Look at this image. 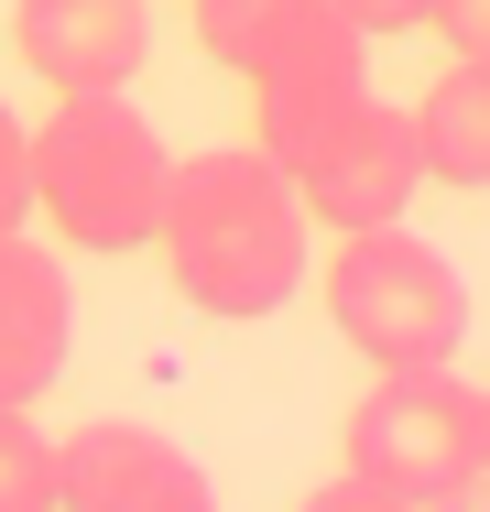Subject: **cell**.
Listing matches in <instances>:
<instances>
[{"instance_id": "obj_1", "label": "cell", "mask_w": 490, "mask_h": 512, "mask_svg": "<svg viewBox=\"0 0 490 512\" xmlns=\"http://www.w3.org/2000/svg\"><path fill=\"white\" fill-rule=\"evenodd\" d=\"M153 251L175 273V295L196 316H273L305 295V207H294L284 164L262 142H218V153H186L164 175V218H153Z\"/></svg>"}, {"instance_id": "obj_2", "label": "cell", "mask_w": 490, "mask_h": 512, "mask_svg": "<svg viewBox=\"0 0 490 512\" xmlns=\"http://www.w3.org/2000/svg\"><path fill=\"white\" fill-rule=\"evenodd\" d=\"M33 131V207L66 251L120 262V251H153V218H164V131L131 109V88H88V99H55Z\"/></svg>"}, {"instance_id": "obj_3", "label": "cell", "mask_w": 490, "mask_h": 512, "mask_svg": "<svg viewBox=\"0 0 490 512\" xmlns=\"http://www.w3.org/2000/svg\"><path fill=\"white\" fill-rule=\"evenodd\" d=\"M251 142L284 164L294 207L316 218V229H382L414 207L425 186V164H414V120L392 99H371V77L360 88H294V99H251Z\"/></svg>"}, {"instance_id": "obj_4", "label": "cell", "mask_w": 490, "mask_h": 512, "mask_svg": "<svg viewBox=\"0 0 490 512\" xmlns=\"http://www.w3.org/2000/svg\"><path fill=\"white\" fill-rule=\"evenodd\" d=\"M316 295H327V327H338L371 371H436V360H458V338H469V284H458V262H447L436 240H414L403 218L338 229Z\"/></svg>"}, {"instance_id": "obj_5", "label": "cell", "mask_w": 490, "mask_h": 512, "mask_svg": "<svg viewBox=\"0 0 490 512\" xmlns=\"http://www.w3.org/2000/svg\"><path fill=\"white\" fill-rule=\"evenodd\" d=\"M338 469L371 480L382 502H447L480 491V382H458V360L436 371H382L349 425H338Z\"/></svg>"}, {"instance_id": "obj_6", "label": "cell", "mask_w": 490, "mask_h": 512, "mask_svg": "<svg viewBox=\"0 0 490 512\" xmlns=\"http://www.w3.org/2000/svg\"><path fill=\"white\" fill-rule=\"evenodd\" d=\"M207 66H229L251 99L294 88H360L371 77V33L338 22V0H186Z\"/></svg>"}, {"instance_id": "obj_7", "label": "cell", "mask_w": 490, "mask_h": 512, "mask_svg": "<svg viewBox=\"0 0 490 512\" xmlns=\"http://www.w3.org/2000/svg\"><path fill=\"white\" fill-rule=\"evenodd\" d=\"M55 512H218V480L164 425L98 414L77 436H55Z\"/></svg>"}, {"instance_id": "obj_8", "label": "cell", "mask_w": 490, "mask_h": 512, "mask_svg": "<svg viewBox=\"0 0 490 512\" xmlns=\"http://www.w3.org/2000/svg\"><path fill=\"white\" fill-rule=\"evenodd\" d=\"M11 55L44 77V99L131 88L153 55V0H11Z\"/></svg>"}, {"instance_id": "obj_9", "label": "cell", "mask_w": 490, "mask_h": 512, "mask_svg": "<svg viewBox=\"0 0 490 512\" xmlns=\"http://www.w3.org/2000/svg\"><path fill=\"white\" fill-rule=\"evenodd\" d=\"M77 349V284L55 251H33L22 229L0 240V404H44V382Z\"/></svg>"}, {"instance_id": "obj_10", "label": "cell", "mask_w": 490, "mask_h": 512, "mask_svg": "<svg viewBox=\"0 0 490 512\" xmlns=\"http://www.w3.org/2000/svg\"><path fill=\"white\" fill-rule=\"evenodd\" d=\"M414 120V164L425 186H490V55H447V77L403 109Z\"/></svg>"}, {"instance_id": "obj_11", "label": "cell", "mask_w": 490, "mask_h": 512, "mask_svg": "<svg viewBox=\"0 0 490 512\" xmlns=\"http://www.w3.org/2000/svg\"><path fill=\"white\" fill-rule=\"evenodd\" d=\"M0 512H55V436L33 404H0Z\"/></svg>"}, {"instance_id": "obj_12", "label": "cell", "mask_w": 490, "mask_h": 512, "mask_svg": "<svg viewBox=\"0 0 490 512\" xmlns=\"http://www.w3.org/2000/svg\"><path fill=\"white\" fill-rule=\"evenodd\" d=\"M11 229H33V131L0 109V240Z\"/></svg>"}, {"instance_id": "obj_13", "label": "cell", "mask_w": 490, "mask_h": 512, "mask_svg": "<svg viewBox=\"0 0 490 512\" xmlns=\"http://www.w3.org/2000/svg\"><path fill=\"white\" fill-rule=\"evenodd\" d=\"M425 33H447L458 55H490V0H425Z\"/></svg>"}, {"instance_id": "obj_14", "label": "cell", "mask_w": 490, "mask_h": 512, "mask_svg": "<svg viewBox=\"0 0 490 512\" xmlns=\"http://www.w3.org/2000/svg\"><path fill=\"white\" fill-rule=\"evenodd\" d=\"M338 22L382 44V33H425V0H338Z\"/></svg>"}, {"instance_id": "obj_15", "label": "cell", "mask_w": 490, "mask_h": 512, "mask_svg": "<svg viewBox=\"0 0 490 512\" xmlns=\"http://www.w3.org/2000/svg\"><path fill=\"white\" fill-rule=\"evenodd\" d=\"M294 512H403V502H382L371 480H349V469H338L327 491H305V502H294Z\"/></svg>"}, {"instance_id": "obj_16", "label": "cell", "mask_w": 490, "mask_h": 512, "mask_svg": "<svg viewBox=\"0 0 490 512\" xmlns=\"http://www.w3.org/2000/svg\"><path fill=\"white\" fill-rule=\"evenodd\" d=\"M414 512H490L480 491H447V502H414Z\"/></svg>"}, {"instance_id": "obj_17", "label": "cell", "mask_w": 490, "mask_h": 512, "mask_svg": "<svg viewBox=\"0 0 490 512\" xmlns=\"http://www.w3.org/2000/svg\"><path fill=\"white\" fill-rule=\"evenodd\" d=\"M480 491H490V393H480Z\"/></svg>"}]
</instances>
